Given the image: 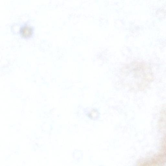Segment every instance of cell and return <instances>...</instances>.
<instances>
[{
	"label": "cell",
	"mask_w": 166,
	"mask_h": 166,
	"mask_svg": "<svg viewBox=\"0 0 166 166\" xmlns=\"http://www.w3.org/2000/svg\"><path fill=\"white\" fill-rule=\"evenodd\" d=\"M121 74L125 85L139 90L147 88L153 80L151 69L141 62H133L125 66L122 69Z\"/></svg>",
	"instance_id": "6da1fadb"
},
{
	"label": "cell",
	"mask_w": 166,
	"mask_h": 166,
	"mask_svg": "<svg viewBox=\"0 0 166 166\" xmlns=\"http://www.w3.org/2000/svg\"><path fill=\"white\" fill-rule=\"evenodd\" d=\"M20 32L23 38H29L32 35L33 30L31 27L28 26H24L21 29Z\"/></svg>",
	"instance_id": "7a4b0ae2"
}]
</instances>
